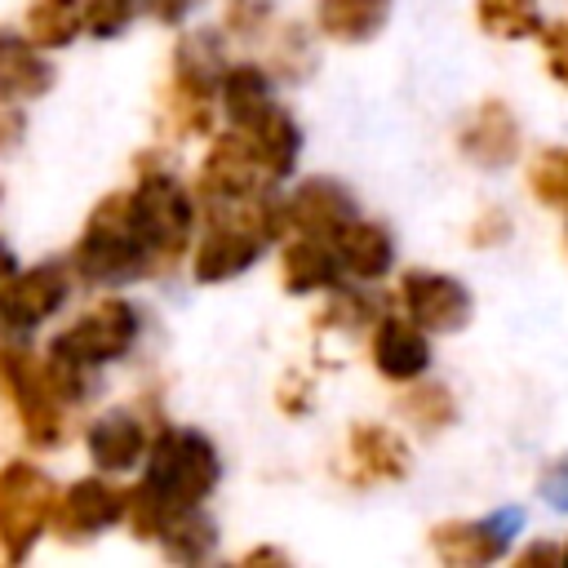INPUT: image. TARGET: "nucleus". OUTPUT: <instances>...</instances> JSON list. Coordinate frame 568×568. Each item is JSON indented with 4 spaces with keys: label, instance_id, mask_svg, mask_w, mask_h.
<instances>
[{
    "label": "nucleus",
    "instance_id": "a211bd4d",
    "mask_svg": "<svg viewBox=\"0 0 568 568\" xmlns=\"http://www.w3.org/2000/svg\"><path fill=\"white\" fill-rule=\"evenodd\" d=\"M280 275H284V288H288V293L337 288L342 262H337L333 240H320V235H297V240H288V244H284V257H280Z\"/></svg>",
    "mask_w": 568,
    "mask_h": 568
},
{
    "label": "nucleus",
    "instance_id": "79ce46f5",
    "mask_svg": "<svg viewBox=\"0 0 568 568\" xmlns=\"http://www.w3.org/2000/svg\"><path fill=\"white\" fill-rule=\"evenodd\" d=\"M244 564H288V555L284 550H248Z\"/></svg>",
    "mask_w": 568,
    "mask_h": 568
},
{
    "label": "nucleus",
    "instance_id": "a19ab883",
    "mask_svg": "<svg viewBox=\"0 0 568 568\" xmlns=\"http://www.w3.org/2000/svg\"><path fill=\"white\" fill-rule=\"evenodd\" d=\"M22 129H27L22 111L0 102V151H13V142H22Z\"/></svg>",
    "mask_w": 568,
    "mask_h": 568
},
{
    "label": "nucleus",
    "instance_id": "20e7f679",
    "mask_svg": "<svg viewBox=\"0 0 568 568\" xmlns=\"http://www.w3.org/2000/svg\"><path fill=\"white\" fill-rule=\"evenodd\" d=\"M133 200V222L138 235L146 244V266L155 262H173L195 226V204L186 195V186L173 173H142L138 186L129 191Z\"/></svg>",
    "mask_w": 568,
    "mask_h": 568
},
{
    "label": "nucleus",
    "instance_id": "aec40b11",
    "mask_svg": "<svg viewBox=\"0 0 568 568\" xmlns=\"http://www.w3.org/2000/svg\"><path fill=\"white\" fill-rule=\"evenodd\" d=\"M226 44L217 31L200 27V31H186L178 44H173V80L195 89V93H217L222 75H226Z\"/></svg>",
    "mask_w": 568,
    "mask_h": 568
},
{
    "label": "nucleus",
    "instance_id": "39448f33",
    "mask_svg": "<svg viewBox=\"0 0 568 568\" xmlns=\"http://www.w3.org/2000/svg\"><path fill=\"white\" fill-rule=\"evenodd\" d=\"M0 390L13 404L27 444H36V448H58L62 444V435H67L62 430V404L49 390L44 368L36 364V355L18 342L0 346Z\"/></svg>",
    "mask_w": 568,
    "mask_h": 568
},
{
    "label": "nucleus",
    "instance_id": "f03ea898",
    "mask_svg": "<svg viewBox=\"0 0 568 568\" xmlns=\"http://www.w3.org/2000/svg\"><path fill=\"white\" fill-rule=\"evenodd\" d=\"M222 479V462L213 439H204L200 430H164L151 448H146V475L142 484L169 501V506H200Z\"/></svg>",
    "mask_w": 568,
    "mask_h": 568
},
{
    "label": "nucleus",
    "instance_id": "ddd939ff",
    "mask_svg": "<svg viewBox=\"0 0 568 568\" xmlns=\"http://www.w3.org/2000/svg\"><path fill=\"white\" fill-rule=\"evenodd\" d=\"M284 204H288V222L302 235H320V240H333L359 213L355 195L337 178H306V182L293 186V195Z\"/></svg>",
    "mask_w": 568,
    "mask_h": 568
},
{
    "label": "nucleus",
    "instance_id": "c85d7f7f",
    "mask_svg": "<svg viewBox=\"0 0 568 568\" xmlns=\"http://www.w3.org/2000/svg\"><path fill=\"white\" fill-rule=\"evenodd\" d=\"M213 129V98L209 93H195L186 84L173 80L169 98H164V133L169 138H191V133H209Z\"/></svg>",
    "mask_w": 568,
    "mask_h": 568
},
{
    "label": "nucleus",
    "instance_id": "1a4fd4ad",
    "mask_svg": "<svg viewBox=\"0 0 568 568\" xmlns=\"http://www.w3.org/2000/svg\"><path fill=\"white\" fill-rule=\"evenodd\" d=\"M75 355H84L89 364H111L120 355L133 351L138 342V311L124 302V297H106L98 302L93 311H84L67 333H58Z\"/></svg>",
    "mask_w": 568,
    "mask_h": 568
},
{
    "label": "nucleus",
    "instance_id": "6ab92c4d",
    "mask_svg": "<svg viewBox=\"0 0 568 568\" xmlns=\"http://www.w3.org/2000/svg\"><path fill=\"white\" fill-rule=\"evenodd\" d=\"M53 89V62L22 36H0V98L31 102Z\"/></svg>",
    "mask_w": 568,
    "mask_h": 568
},
{
    "label": "nucleus",
    "instance_id": "f704fd0d",
    "mask_svg": "<svg viewBox=\"0 0 568 568\" xmlns=\"http://www.w3.org/2000/svg\"><path fill=\"white\" fill-rule=\"evenodd\" d=\"M537 44H541V67H546V75L568 89V22H550V27L541 22Z\"/></svg>",
    "mask_w": 568,
    "mask_h": 568
},
{
    "label": "nucleus",
    "instance_id": "0eeeda50",
    "mask_svg": "<svg viewBox=\"0 0 568 568\" xmlns=\"http://www.w3.org/2000/svg\"><path fill=\"white\" fill-rule=\"evenodd\" d=\"M399 297L413 324H422L426 333H462L475 315V297L457 275L444 271H404L399 280Z\"/></svg>",
    "mask_w": 568,
    "mask_h": 568
},
{
    "label": "nucleus",
    "instance_id": "b1692460",
    "mask_svg": "<svg viewBox=\"0 0 568 568\" xmlns=\"http://www.w3.org/2000/svg\"><path fill=\"white\" fill-rule=\"evenodd\" d=\"M217 93H222V111H226V120H231L235 129H248L253 120H262V115L275 106V102H271V75H266L262 67H253V62L226 67Z\"/></svg>",
    "mask_w": 568,
    "mask_h": 568
},
{
    "label": "nucleus",
    "instance_id": "4468645a",
    "mask_svg": "<svg viewBox=\"0 0 568 568\" xmlns=\"http://www.w3.org/2000/svg\"><path fill=\"white\" fill-rule=\"evenodd\" d=\"M115 519H124V493L111 488L106 479H93V475L75 479L53 501V524L62 537H93V532L111 528Z\"/></svg>",
    "mask_w": 568,
    "mask_h": 568
},
{
    "label": "nucleus",
    "instance_id": "393cba45",
    "mask_svg": "<svg viewBox=\"0 0 568 568\" xmlns=\"http://www.w3.org/2000/svg\"><path fill=\"white\" fill-rule=\"evenodd\" d=\"M155 541L164 546L169 559H178V564H200V559H209V550L217 546V524H213L200 506H173Z\"/></svg>",
    "mask_w": 568,
    "mask_h": 568
},
{
    "label": "nucleus",
    "instance_id": "f257e3e1",
    "mask_svg": "<svg viewBox=\"0 0 568 568\" xmlns=\"http://www.w3.org/2000/svg\"><path fill=\"white\" fill-rule=\"evenodd\" d=\"M71 266L89 284H124V280L151 271L146 266V244H142L138 222H133L129 191L106 195L89 213V222H84V231H80V240L71 248Z\"/></svg>",
    "mask_w": 568,
    "mask_h": 568
},
{
    "label": "nucleus",
    "instance_id": "423d86ee",
    "mask_svg": "<svg viewBox=\"0 0 568 568\" xmlns=\"http://www.w3.org/2000/svg\"><path fill=\"white\" fill-rule=\"evenodd\" d=\"M519 528H524V510L519 506L493 510L484 519H448V524L430 528V550L448 568H484V564H497L510 550Z\"/></svg>",
    "mask_w": 568,
    "mask_h": 568
},
{
    "label": "nucleus",
    "instance_id": "4be33fe9",
    "mask_svg": "<svg viewBox=\"0 0 568 568\" xmlns=\"http://www.w3.org/2000/svg\"><path fill=\"white\" fill-rule=\"evenodd\" d=\"M351 457L368 479H404L413 466L408 444L390 426H377V422H359L351 430Z\"/></svg>",
    "mask_w": 568,
    "mask_h": 568
},
{
    "label": "nucleus",
    "instance_id": "7ed1b4c3",
    "mask_svg": "<svg viewBox=\"0 0 568 568\" xmlns=\"http://www.w3.org/2000/svg\"><path fill=\"white\" fill-rule=\"evenodd\" d=\"M58 484L36 462H4L0 466V550L9 564H22L40 541L44 524L53 519Z\"/></svg>",
    "mask_w": 568,
    "mask_h": 568
},
{
    "label": "nucleus",
    "instance_id": "7c9ffc66",
    "mask_svg": "<svg viewBox=\"0 0 568 568\" xmlns=\"http://www.w3.org/2000/svg\"><path fill=\"white\" fill-rule=\"evenodd\" d=\"M528 191L546 209H568V146H541L528 164Z\"/></svg>",
    "mask_w": 568,
    "mask_h": 568
},
{
    "label": "nucleus",
    "instance_id": "4c0bfd02",
    "mask_svg": "<svg viewBox=\"0 0 568 568\" xmlns=\"http://www.w3.org/2000/svg\"><path fill=\"white\" fill-rule=\"evenodd\" d=\"M506 235H510V217H506L501 209L479 213V222L470 226V244H475V248H497Z\"/></svg>",
    "mask_w": 568,
    "mask_h": 568
},
{
    "label": "nucleus",
    "instance_id": "6e6552de",
    "mask_svg": "<svg viewBox=\"0 0 568 568\" xmlns=\"http://www.w3.org/2000/svg\"><path fill=\"white\" fill-rule=\"evenodd\" d=\"M262 186H271V178L262 173V160H257L248 133L244 129L217 133L204 151V164H200V195L209 204H231V200H244Z\"/></svg>",
    "mask_w": 568,
    "mask_h": 568
},
{
    "label": "nucleus",
    "instance_id": "ea45409f",
    "mask_svg": "<svg viewBox=\"0 0 568 568\" xmlns=\"http://www.w3.org/2000/svg\"><path fill=\"white\" fill-rule=\"evenodd\" d=\"M519 568H555L559 564V546L555 541H528L519 555H515Z\"/></svg>",
    "mask_w": 568,
    "mask_h": 568
},
{
    "label": "nucleus",
    "instance_id": "dca6fc26",
    "mask_svg": "<svg viewBox=\"0 0 568 568\" xmlns=\"http://www.w3.org/2000/svg\"><path fill=\"white\" fill-rule=\"evenodd\" d=\"M333 248H337V262H342V275L351 280H382L395 262V240L382 222H346L337 235H333Z\"/></svg>",
    "mask_w": 568,
    "mask_h": 568
},
{
    "label": "nucleus",
    "instance_id": "9d476101",
    "mask_svg": "<svg viewBox=\"0 0 568 568\" xmlns=\"http://www.w3.org/2000/svg\"><path fill=\"white\" fill-rule=\"evenodd\" d=\"M67 271L58 262L31 266V271H13L9 280H0V324L4 328H36L44 324L62 302H67Z\"/></svg>",
    "mask_w": 568,
    "mask_h": 568
},
{
    "label": "nucleus",
    "instance_id": "e433bc0d",
    "mask_svg": "<svg viewBox=\"0 0 568 568\" xmlns=\"http://www.w3.org/2000/svg\"><path fill=\"white\" fill-rule=\"evenodd\" d=\"M537 493H541V501H546L550 510H564V515H568V453L555 457V462L541 470Z\"/></svg>",
    "mask_w": 568,
    "mask_h": 568
},
{
    "label": "nucleus",
    "instance_id": "72a5a7b5",
    "mask_svg": "<svg viewBox=\"0 0 568 568\" xmlns=\"http://www.w3.org/2000/svg\"><path fill=\"white\" fill-rule=\"evenodd\" d=\"M80 4H84V27L98 40H115L138 13V0H80Z\"/></svg>",
    "mask_w": 568,
    "mask_h": 568
},
{
    "label": "nucleus",
    "instance_id": "f3484780",
    "mask_svg": "<svg viewBox=\"0 0 568 568\" xmlns=\"http://www.w3.org/2000/svg\"><path fill=\"white\" fill-rule=\"evenodd\" d=\"M84 448H89V457H93L98 470L120 475V470H129V466L142 462V453H146V430H142V422H138L133 413L115 408V413H106V417H98V422L89 426Z\"/></svg>",
    "mask_w": 568,
    "mask_h": 568
},
{
    "label": "nucleus",
    "instance_id": "a878e982",
    "mask_svg": "<svg viewBox=\"0 0 568 568\" xmlns=\"http://www.w3.org/2000/svg\"><path fill=\"white\" fill-rule=\"evenodd\" d=\"M44 382H49V390L58 395V404H84V399H93V390H98V364H89L84 355H75L62 337H53L49 342V351H44Z\"/></svg>",
    "mask_w": 568,
    "mask_h": 568
},
{
    "label": "nucleus",
    "instance_id": "5701e85b",
    "mask_svg": "<svg viewBox=\"0 0 568 568\" xmlns=\"http://www.w3.org/2000/svg\"><path fill=\"white\" fill-rule=\"evenodd\" d=\"M390 18V0H315V22L342 44L373 40Z\"/></svg>",
    "mask_w": 568,
    "mask_h": 568
},
{
    "label": "nucleus",
    "instance_id": "37998d69",
    "mask_svg": "<svg viewBox=\"0 0 568 568\" xmlns=\"http://www.w3.org/2000/svg\"><path fill=\"white\" fill-rule=\"evenodd\" d=\"M13 271H18V266H13V253H9V248H4V240H0V280H9Z\"/></svg>",
    "mask_w": 568,
    "mask_h": 568
},
{
    "label": "nucleus",
    "instance_id": "473e14b6",
    "mask_svg": "<svg viewBox=\"0 0 568 568\" xmlns=\"http://www.w3.org/2000/svg\"><path fill=\"white\" fill-rule=\"evenodd\" d=\"M377 320V297L364 293V288H333V302L324 311V324H337V328H359Z\"/></svg>",
    "mask_w": 568,
    "mask_h": 568
},
{
    "label": "nucleus",
    "instance_id": "412c9836",
    "mask_svg": "<svg viewBox=\"0 0 568 568\" xmlns=\"http://www.w3.org/2000/svg\"><path fill=\"white\" fill-rule=\"evenodd\" d=\"M248 142H253V151H257V160H262V173L275 182V178H288L293 173V164H297V155H302V129H297V120L284 111V106H271L262 120H253L248 129Z\"/></svg>",
    "mask_w": 568,
    "mask_h": 568
},
{
    "label": "nucleus",
    "instance_id": "c9c22d12",
    "mask_svg": "<svg viewBox=\"0 0 568 568\" xmlns=\"http://www.w3.org/2000/svg\"><path fill=\"white\" fill-rule=\"evenodd\" d=\"M271 22V0H231L226 4V31L235 36H262Z\"/></svg>",
    "mask_w": 568,
    "mask_h": 568
},
{
    "label": "nucleus",
    "instance_id": "2eb2a0df",
    "mask_svg": "<svg viewBox=\"0 0 568 568\" xmlns=\"http://www.w3.org/2000/svg\"><path fill=\"white\" fill-rule=\"evenodd\" d=\"M257 257H262V240L253 231H244L240 222L217 217V226H209V235L200 240V248L191 257V271H195L200 284H222V280L244 275Z\"/></svg>",
    "mask_w": 568,
    "mask_h": 568
},
{
    "label": "nucleus",
    "instance_id": "a18cd8bd",
    "mask_svg": "<svg viewBox=\"0 0 568 568\" xmlns=\"http://www.w3.org/2000/svg\"><path fill=\"white\" fill-rule=\"evenodd\" d=\"M564 240H568V226H564Z\"/></svg>",
    "mask_w": 568,
    "mask_h": 568
},
{
    "label": "nucleus",
    "instance_id": "58836bf2",
    "mask_svg": "<svg viewBox=\"0 0 568 568\" xmlns=\"http://www.w3.org/2000/svg\"><path fill=\"white\" fill-rule=\"evenodd\" d=\"M155 22H164V27H178L191 9H195V0H138Z\"/></svg>",
    "mask_w": 568,
    "mask_h": 568
},
{
    "label": "nucleus",
    "instance_id": "2f4dec72",
    "mask_svg": "<svg viewBox=\"0 0 568 568\" xmlns=\"http://www.w3.org/2000/svg\"><path fill=\"white\" fill-rule=\"evenodd\" d=\"M271 67H275V75L293 80V84L315 71V44H311L306 27L284 22V27L275 31V40H271Z\"/></svg>",
    "mask_w": 568,
    "mask_h": 568
},
{
    "label": "nucleus",
    "instance_id": "c03bdc74",
    "mask_svg": "<svg viewBox=\"0 0 568 568\" xmlns=\"http://www.w3.org/2000/svg\"><path fill=\"white\" fill-rule=\"evenodd\" d=\"M559 564H564V568H568V541H564V546H559Z\"/></svg>",
    "mask_w": 568,
    "mask_h": 568
},
{
    "label": "nucleus",
    "instance_id": "9b49d317",
    "mask_svg": "<svg viewBox=\"0 0 568 568\" xmlns=\"http://www.w3.org/2000/svg\"><path fill=\"white\" fill-rule=\"evenodd\" d=\"M457 146L479 169H506V164H515V155H519V120H515V111L506 102H497V98L479 102L470 111V120L462 124Z\"/></svg>",
    "mask_w": 568,
    "mask_h": 568
},
{
    "label": "nucleus",
    "instance_id": "f8f14e48",
    "mask_svg": "<svg viewBox=\"0 0 568 568\" xmlns=\"http://www.w3.org/2000/svg\"><path fill=\"white\" fill-rule=\"evenodd\" d=\"M368 355L386 382H417L430 368V337L422 324H413L404 315H377Z\"/></svg>",
    "mask_w": 568,
    "mask_h": 568
},
{
    "label": "nucleus",
    "instance_id": "c756f323",
    "mask_svg": "<svg viewBox=\"0 0 568 568\" xmlns=\"http://www.w3.org/2000/svg\"><path fill=\"white\" fill-rule=\"evenodd\" d=\"M399 413H404L413 426H422V430H444V426H453L457 404H453V390H448L444 382H417V386L404 390Z\"/></svg>",
    "mask_w": 568,
    "mask_h": 568
},
{
    "label": "nucleus",
    "instance_id": "cd10ccee",
    "mask_svg": "<svg viewBox=\"0 0 568 568\" xmlns=\"http://www.w3.org/2000/svg\"><path fill=\"white\" fill-rule=\"evenodd\" d=\"M84 4L80 0H31L27 4V40L40 49H62L80 36Z\"/></svg>",
    "mask_w": 568,
    "mask_h": 568
},
{
    "label": "nucleus",
    "instance_id": "bb28decb",
    "mask_svg": "<svg viewBox=\"0 0 568 568\" xmlns=\"http://www.w3.org/2000/svg\"><path fill=\"white\" fill-rule=\"evenodd\" d=\"M475 22L493 40H537L541 0H475Z\"/></svg>",
    "mask_w": 568,
    "mask_h": 568
}]
</instances>
